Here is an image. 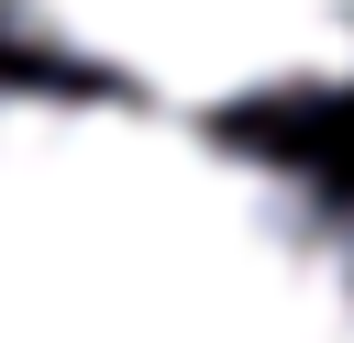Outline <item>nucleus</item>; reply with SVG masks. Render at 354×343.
I'll list each match as a JSON object with an SVG mask.
<instances>
[{
  "label": "nucleus",
  "instance_id": "nucleus-1",
  "mask_svg": "<svg viewBox=\"0 0 354 343\" xmlns=\"http://www.w3.org/2000/svg\"><path fill=\"white\" fill-rule=\"evenodd\" d=\"M0 343H354V199L232 122L0 77Z\"/></svg>",
  "mask_w": 354,
  "mask_h": 343
},
{
  "label": "nucleus",
  "instance_id": "nucleus-2",
  "mask_svg": "<svg viewBox=\"0 0 354 343\" xmlns=\"http://www.w3.org/2000/svg\"><path fill=\"white\" fill-rule=\"evenodd\" d=\"M0 33L188 122L354 89V0H0Z\"/></svg>",
  "mask_w": 354,
  "mask_h": 343
}]
</instances>
